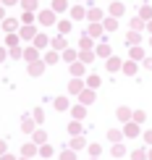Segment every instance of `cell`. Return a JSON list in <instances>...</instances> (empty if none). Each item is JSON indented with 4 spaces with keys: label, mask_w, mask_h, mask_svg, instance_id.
I'll use <instances>...</instances> for the list:
<instances>
[{
    "label": "cell",
    "mask_w": 152,
    "mask_h": 160,
    "mask_svg": "<svg viewBox=\"0 0 152 160\" xmlns=\"http://www.w3.org/2000/svg\"><path fill=\"white\" fill-rule=\"evenodd\" d=\"M61 58H63L66 63H74L76 58H79V52H76V50H68V48H66V50H61Z\"/></svg>",
    "instance_id": "obj_22"
},
{
    "label": "cell",
    "mask_w": 152,
    "mask_h": 160,
    "mask_svg": "<svg viewBox=\"0 0 152 160\" xmlns=\"http://www.w3.org/2000/svg\"><path fill=\"white\" fill-rule=\"evenodd\" d=\"M123 137H126V139L139 137V123H136V121H126V126H123Z\"/></svg>",
    "instance_id": "obj_3"
},
{
    "label": "cell",
    "mask_w": 152,
    "mask_h": 160,
    "mask_svg": "<svg viewBox=\"0 0 152 160\" xmlns=\"http://www.w3.org/2000/svg\"><path fill=\"white\" fill-rule=\"evenodd\" d=\"M34 123H37L34 116H32V118L24 116V118H21V131H24V134H32V131H34Z\"/></svg>",
    "instance_id": "obj_12"
},
{
    "label": "cell",
    "mask_w": 152,
    "mask_h": 160,
    "mask_svg": "<svg viewBox=\"0 0 152 160\" xmlns=\"http://www.w3.org/2000/svg\"><path fill=\"white\" fill-rule=\"evenodd\" d=\"M81 89H84V82H81V76H74V79H71V84H68V92H71V95H79Z\"/></svg>",
    "instance_id": "obj_13"
},
{
    "label": "cell",
    "mask_w": 152,
    "mask_h": 160,
    "mask_svg": "<svg viewBox=\"0 0 152 160\" xmlns=\"http://www.w3.org/2000/svg\"><path fill=\"white\" fill-rule=\"evenodd\" d=\"M0 3H3V0H0Z\"/></svg>",
    "instance_id": "obj_62"
},
{
    "label": "cell",
    "mask_w": 152,
    "mask_h": 160,
    "mask_svg": "<svg viewBox=\"0 0 152 160\" xmlns=\"http://www.w3.org/2000/svg\"><path fill=\"white\" fill-rule=\"evenodd\" d=\"M16 3H21V0H3V5H16Z\"/></svg>",
    "instance_id": "obj_55"
},
{
    "label": "cell",
    "mask_w": 152,
    "mask_h": 160,
    "mask_svg": "<svg viewBox=\"0 0 152 160\" xmlns=\"http://www.w3.org/2000/svg\"><path fill=\"white\" fill-rule=\"evenodd\" d=\"M84 74H87V63H84V61H74V63H71V76H84Z\"/></svg>",
    "instance_id": "obj_10"
},
{
    "label": "cell",
    "mask_w": 152,
    "mask_h": 160,
    "mask_svg": "<svg viewBox=\"0 0 152 160\" xmlns=\"http://www.w3.org/2000/svg\"><path fill=\"white\" fill-rule=\"evenodd\" d=\"M45 66H47V63H45L42 58H37V61H29V74H32V76H42Z\"/></svg>",
    "instance_id": "obj_4"
},
{
    "label": "cell",
    "mask_w": 152,
    "mask_h": 160,
    "mask_svg": "<svg viewBox=\"0 0 152 160\" xmlns=\"http://www.w3.org/2000/svg\"><path fill=\"white\" fill-rule=\"evenodd\" d=\"M139 32H136V29H131L129 32V34H126V45H129V48H134V45H139Z\"/></svg>",
    "instance_id": "obj_21"
},
{
    "label": "cell",
    "mask_w": 152,
    "mask_h": 160,
    "mask_svg": "<svg viewBox=\"0 0 152 160\" xmlns=\"http://www.w3.org/2000/svg\"><path fill=\"white\" fill-rule=\"evenodd\" d=\"M61 160H76V150H71V147H66L61 152Z\"/></svg>",
    "instance_id": "obj_39"
},
{
    "label": "cell",
    "mask_w": 152,
    "mask_h": 160,
    "mask_svg": "<svg viewBox=\"0 0 152 160\" xmlns=\"http://www.w3.org/2000/svg\"><path fill=\"white\" fill-rule=\"evenodd\" d=\"M131 160H150V152L147 150H134L131 152Z\"/></svg>",
    "instance_id": "obj_33"
},
{
    "label": "cell",
    "mask_w": 152,
    "mask_h": 160,
    "mask_svg": "<svg viewBox=\"0 0 152 160\" xmlns=\"http://www.w3.org/2000/svg\"><path fill=\"white\" fill-rule=\"evenodd\" d=\"M79 50H95V37L84 34L81 39H79Z\"/></svg>",
    "instance_id": "obj_14"
},
{
    "label": "cell",
    "mask_w": 152,
    "mask_h": 160,
    "mask_svg": "<svg viewBox=\"0 0 152 160\" xmlns=\"http://www.w3.org/2000/svg\"><path fill=\"white\" fill-rule=\"evenodd\" d=\"M123 11H126V5L123 3H118V0H113V3H110V16H123Z\"/></svg>",
    "instance_id": "obj_15"
},
{
    "label": "cell",
    "mask_w": 152,
    "mask_h": 160,
    "mask_svg": "<svg viewBox=\"0 0 152 160\" xmlns=\"http://www.w3.org/2000/svg\"><path fill=\"white\" fill-rule=\"evenodd\" d=\"M144 110H134V116H131V121H136V123H144Z\"/></svg>",
    "instance_id": "obj_46"
},
{
    "label": "cell",
    "mask_w": 152,
    "mask_h": 160,
    "mask_svg": "<svg viewBox=\"0 0 152 160\" xmlns=\"http://www.w3.org/2000/svg\"><path fill=\"white\" fill-rule=\"evenodd\" d=\"M71 116H74L76 121H84V118H87V105H84V102L74 105V108H71Z\"/></svg>",
    "instance_id": "obj_8"
},
{
    "label": "cell",
    "mask_w": 152,
    "mask_h": 160,
    "mask_svg": "<svg viewBox=\"0 0 152 160\" xmlns=\"http://www.w3.org/2000/svg\"><path fill=\"white\" fill-rule=\"evenodd\" d=\"M66 8H68V0H52V11H58V13H63Z\"/></svg>",
    "instance_id": "obj_34"
},
{
    "label": "cell",
    "mask_w": 152,
    "mask_h": 160,
    "mask_svg": "<svg viewBox=\"0 0 152 160\" xmlns=\"http://www.w3.org/2000/svg\"><path fill=\"white\" fill-rule=\"evenodd\" d=\"M3 152H5V142H3V139H0V155H3Z\"/></svg>",
    "instance_id": "obj_56"
},
{
    "label": "cell",
    "mask_w": 152,
    "mask_h": 160,
    "mask_svg": "<svg viewBox=\"0 0 152 160\" xmlns=\"http://www.w3.org/2000/svg\"><path fill=\"white\" fill-rule=\"evenodd\" d=\"M121 68H123V61L115 58V55H110L108 58V71H121Z\"/></svg>",
    "instance_id": "obj_19"
},
{
    "label": "cell",
    "mask_w": 152,
    "mask_h": 160,
    "mask_svg": "<svg viewBox=\"0 0 152 160\" xmlns=\"http://www.w3.org/2000/svg\"><path fill=\"white\" fill-rule=\"evenodd\" d=\"M142 66H144L147 71H152V58H144V61H142Z\"/></svg>",
    "instance_id": "obj_52"
},
{
    "label": "cell",
    "mask_w": 152,
    "mask_h": 160,
    "mask_svg": "<svg viewBox=\"0 0 152 160\" xmlns=\"http://www.w3.org/2000/svg\"><path fill=\"white\" fill-rule=\"evenodd\" d=\"M11 58H24V52L18 50V48H11Z\"/></svg>",
    "instance_id": "obj_50"
},
{
    "label": "cell",
    "mask_w": 152,
    "mask_h": 160,
    "mask_svg": "<svg viewBox=\"0 0 152 160\" xmlns=\"http://www.w3.org/2000/svg\"><path fill=\"white\" fill-rule=\"evenodd\" d=\"M39 24L42 26H52V24H58V11H42L39 13Z\"/></svg>",
    "instance_id": "obj_1"
},
{
    "label": "cell",
    "mask_w": 152,
    "mask_h": 160,
    "mask_svg": "<svg viewBox=\"0 0 152 160\" xmlns=\"http://www.w3.org/2000/svg\"><path fill=\"white\" fill-rule=\"evenodd\" d=\"M147 32H152V18H150V21H147Z\"/></svg>",
    "instance_id": "obj_57"
},
{
    "label": "cell",
    "mask_w": 152,
    "mask_h": 160,
    "mask_svg": "<svg viewBox=\"0 0 152 160\" xmlns=\"http://www.w3.org/2000/svg\"><path fill=\"white\" fill-rule=\"evenodd\" d=\"M100 82H102V79L97 76V74H89V76H87V87H92V89H97V87H100Z\"/></svg>",
    "instance_id": "obj_32"
},
{
    "label": "cell",
    "mask_w": 152,
    "mask_h": 160,
    "mask_svg": "<svg viewBox=\"0 0 152 160\" xmlns=\"http://www.w3.org/2000/svg\"><path fill=\"white\" fill-rule=\"evenodd\" d=\"M8 55H11L8 50H5V48H0V63H3V61H5V58H8Z\"/></svg>",
    "instance_id": "obj_53"
},
{
    "label": "cell",
    "mask_w": 152,
    "mask_h": 160,
    "mask_svg": "<svg viewBox=\"0 0 152 160\" xmlns=\"http://www.w3.org/2000/svg\"><path fill=\"white\" fill-rule=\"evenodd\" d=\"M39 155H42V158H50V155H55V150H52L50 144H39Z\"/></svg>",
    "instance_id": "obj_40"
},
{
    "label": "cell",
    "mask_w": 152,
    "mask_h": 160,
    "mask_svg": "<svg viewBox=\"0 0 152 160\" xmlns=\"http://www.w3.org/2000/svg\"><path fill=\"white\" fill-rule=\"evenodd\" d=\"M121 71H123L126 76H134L136 71H139V66H136L134 61H123V68H121Z\"/></svg>",
    "instance_id": "obj_17"
},
{
    "label": "cell",
    "mask_w": 152,
    "mask_h": 160,
    "mask_svg": "<svg viewBox=\"0 0 152 160\" xmlns=\"http://www.w3.org/2000/svg\"><path fill=\"white\" fill-rule=\"evenodd\" d=\"M95 52H97V55H100V58H110V52H113V50H110V45L105 42V37L100 39V45H97V48H95Z\"/></svg>",
    "instance_id": "obj_9"
},
{
    "label": "cell",
    "mask_w": 152,
    "mask_h": 160,
    "mask_svg": "<svg viewBox=\"0 0 152 160\" xmlns=\"http://www.w3.org/2000/svg\"><path fill=\"white\" fill-rule=\"evenodd\" d=\"M42 118H45V110H42V108H37V110H34V121H37V123H42Z\"/></svg>",
    "instance_id": "obj_49"
},
{
    "label": "cell",
    "mask_w": 152,
    "mask_h": 160,
    "mask_svg": "<svg viewBox=\"0 0 152 160\" xmlns=\"http://www.w3.org/2000/svg\"><path fill=\"white\" fill-rule=\"evenodd\" d=\"M68 134H71V137H79V134H81V123H79L76 118L68 123Z\"/></svg>",
    "instance_id": "obj_28"
},
{
    "label": "cell",
    "mask_w": 152,
    "mask_h": 160,
    "mask_svg": "<svg viewBox=\"0 0 152 160\" xmlns=\"http://www.w3.org/2000/svg\"><path fill=\"white\" fill-rule=\"evenodd\" d=\"M95 89H92V87H87V89H81V92H79V102H84V105H92V102H95Z\"/></svg>",
    "instance_id": "obj_5"
},
{
    "label": "cell",
    "mask_w": 152,
    "mask_h": 160,
    "mask_svg": "<svg viewBox=\"0 0 152 160\" xmlns=\"http://www.w3.org/2000/svg\"><path fill=\"white\" fill-rule=\"evenodd\" d=\"M139 16L144 18V21H150V18H152V8H150V5H142V11H139Z\"/></svg>",
    "instance_id": "obj_43"
},
{
    "label": "cell",
    "mask_w": 152,
    "mask_h": 160,
    "mask_svg": "<svg viewBox=\"0 0 152 160\" xmlns=\"http://www.w3.org/2000/svg\"><path fill=\"white\" fill-rule=\"evenodd\" d=\"M84 16H87L84 5H74V8H71V18H76V21H79V18H84Z\"/></svg>",
    "instance_id": "obj_27"
},
{
    "label": "cell",
    "mask_w": 152,
    "mask_h": 160,
    "mask_svg": "<svg viewBox=\"0 0 152 160\" xmlns=\"http://www.w3.org/2000/svg\"><path fill=\"white\" fill-rule=\"evenodd\" d=\"M123 155H126V147H123L121 142H115L113 144V158H123Z\"/></svg>",
    "instance_id": "obj_38"
},
{
    "label": "cell",
    "mask_w": 152,
    "mask_h": 160,
    "mask_svg": "<svg viewBox=\"0 0 152 160\" xmlns=\"http://www.w3.org/2000/svg\"><path fill=\"white\" fill-rule=\"evenodd\" d=\"M81 147H84V139L79 134V137H74V142H71V150H81Z\"/></svg>",
    "instance_id": "obj_45"
},
{
    "label": "cell",
    "mask_w": 152,
    "mask_h": 160,
    "mask_svg": "<svg viewBox=\"0 0 152 160\" xmlns=\"http://www.w3.org/2000/svg\"><path fill=\"white\" fill-rule=\"evenodd\" d=\"M150 160H152V150H150Z\"/></svg>",
    "instance_id": "obj_59"
},
{
    "label": "cell",
    "mask_w": 152,
    "mask_h": 160,
    "mask_svg": "<svg viewBox=\"0 0 152 160\" xmlns=\"http://www.w3.org/2000/svg\"><path fill=\"white\" fill-rule=\"evenodd\" d=\"M144 142H147L150 147H152V129H150V131H144Z\"/></svg>",
    "instance_id": "obj_51"
},
{
    "label": "cell",
    "mask_w": 152,
    "mask_h": 160,
    "mask_svg": "<svg viewBox=\"0 0 152 160\" xmlns=\"http://www.w3.org/2000/svg\"><path fill=\"white\" fill-rule=\"evenodd\" d=\"M108 139H110L113 144H115V142H121V139H123V131H118V129H110V131H108Z\"/></svg>",
    "instance_id": "obj_31"
},
{
    "label": "cell",
    "mask_w": 152,
    "mask_h": 160,
    "mask_svg": "<svg viewBox=\"0 0 152 160\" xmlns=\"http://www.w3.org/2000/svg\"><path fill=\"white\" fill-rule=\"evenodd\" d=\"M0 160H16L13 155H8V152H3V155H0Z\"/></svg>",
    "instance_id": "obj_54"
},
{
    "label": "cell",
    "mask_w": 152,
    "mask_h": 160,
    "mask_svg": "<svg viewBox=\"0 0 152 160\" xmlns=\"http://www.w3.org/2000/svg\"><path fill=\"white\" fill-rule=\"evenodd\" d=\"M0 18H3V11H0Z\"/></svg>",
    "instance_id": "obj_60"
},
{
    "label": "cell",
    "mask_w": 152,
    "mask_h": 160,
    "mask_svg": "<svg viewBox=\"0 0 152 160\" xmlns=\"http://www.w3.org/2000/svg\"><path fill=\"white\" fill-rule=\"evenodd\" d=\"M24 58H26V61H37V58H39V48H26Z\"/></svg>",
    "instance_id": "obj_30"
},
{
    "label": "cell",
    "mask_w": 152,
    "mask_h": 160,
    "mask_svg": "<svg viewBox=\"0 0 152 160\" xmlns=\"http://www.w3.org/2000/svg\"><path fill=\"white\" fill-rule=\"evenodd\" d=\"M52 105H55V110H68V97H55Z\"/></svg>",
    "instance_id": "obj_26"
},
{
    "label": "cell",
    "mask_w": 152,
    "mask_h": 160,
    "mask_svg": "<svg viewBox=\"0 0 152 160\" xmlns=\"http://www.w3.org/2000/svg\"><path fill=\"white\" fill-rule=\"evenodd\" d=\"M3 29H5V34L16 32L18 29V18H3Z\"/></svg>",
    "instance_id": "obj_16"
},
{
    "label": "cell",
    "mask_w": 152,
    "mask_h": 160,
    "mask_svg": "<svg viewBox=\"0 0 152 160\" xmlns=\"http://www.w3.org/2000/svg\"><path fill=\"white\" fill-rule=\"evenodd\" d=\"M52 48H55V50H66V48H68V45H66V34H58L55 39H52Z\"/></svg>",
    "instance_id": "obj_25"
},
{
    "label": "cell",
    "mask_w": 152,
    "mask_h": 160,
    "mask_svg": "<svg viewBox=\"0 0 152 160\" xmlns=\"http://www.w3.org/2000/svg\"><path fill=\"white\" fill-rule=\"evenodd\" d=\"M100 152H102L100 144H89V155H92V158H100Z\"/></svg>",
    "instance_id": "obj_47"
},
{
    "label": "cell",
    "mask_w": 152,
    "mask_h": 160,
    "mask_svg": "<svg viewBox=\"0 0 152 160\" xmlns=\"http://www.w3.org/2000/svg\"><path fill=\"white\" fill-rule=\"evenodd\" d=\"M131 58H134V61H144V50L139 48V45H134V48H131Z\"/></svg>",
    "instance_id": "obj_36"
},
{
    "label": "cell",
    "mask_w": 152,
    "mask_h": 160,
    "mask_svg": "<svg viewBox=\"0 0 152 160\" xmlns=\"http://www.w3.org/2000/svg\"><path fill=\"white\" fill-rule=\"evenodd\" d=\"M92 160H97V158H92Z\"/></svg>",
    "instance_id": "obj_61"
},
{
    "label": "cell",
    "mask_w": 152,
    "mask_h": 160,
    "mask_svg": "<svg viewBox=\"0 0 152 160\" xmlns=\"http://www.w3.org/2000/svg\"><path fill=\"white\" fill-rule=\"evenodd\" d=\"M21 160H29V158H26V155H24V158H21Z\"/></svg>",
    "instance_id": "obj_58"
},
{
    "label": "cell",
    "mask_w": 152,
    "mask_h": 160,
    "mask_svg": "<svg viewBox=\"0 0 152 160\" xmlns=\"http://www.w3.org/2000/svg\"><path fill=\"white\" fill-rule=\"evenodd\" d=\"M87 16H89V21H102V11L100 8H89Z\"/></svg>",
    "instance_id": "obj_35"
},
{
    "label": "cell",
    "mask_w": 152,
    "mask_h": 160,
    "mask_svg": "<svg viewBox=\"0 0 152 160\" xmlns=\"http://www.w3.org/2000/svg\"><path fill=\"white\" fill-rule=\"evenodd\" d=\"M97 58V52L95 50H79V61H84V63H92Z\"/></svg>",
    "instance_id": "obj_20"
},
{
    "label": "cell",
    "mask_w": 152,
    "mask_h": 160,
    "mask_svg": "<svg viewBox=\"0 0 152 160\" xmlns=\"http://www.w3.org/2000/svg\"><path fill=\"white\" fill-rule=\"evenodd\" d=\"M87 34L95 37V39H102V37H105V26H102V21H92L89 29H87Z\"/></svg>",
    "instance_id": "obj_2"
},
{
    "label": "cell",
    "mask_w": 152,
    "mask_h": 160,
    "mask_svg": "<svg viewBox=\"0 0 152 160\" xmlns=\"http://www.w3.org/2000/svg\"><path fill=\"white\" fill-rule=\"evenodd\" d=\"M102 26H105V32H115V29H118V18H115V16L102 18Z\"/></svg>",
    "instance_id": "obj_18"
},
{
    "label": "cell",
    "mask_w": 152,
    "mask_h": 160,
    "mask_svg": "<svg viewBox=\"0 0 152 160\" xmlns=\"http://www.w3.org/2000/svg\"><path fill=\"white\" fill-rule=\"evenodd\" d=\"M115 116H118V118H121V121H123V123H126V121H131V116H134V113H131V110L126 108V105H121V108H118V113H115Z\"/></svg>",
    "instance_id": "obj_23"
},
{
    "label": "cell",
    "mask_w": 152,
    "mask_h": 160,
    "mask_svg": "<svg viewBox=\"0 0 152 160\" xmlns=\"http://www.w3.org/2000/svg\"><path fill=\"white\" fill-rule=\"evenodd\" d=\"M58 32H61V34H68V32H71V21H66V18L58 21Z\"/></svg>",
    "instance_id": "obj_41"
},
{
    "label": "cell",
    "mask_w": 152,
    "mask_h": 160,
    "mask_svg": "<svg viewBox=\"0 0 152 160\" xmlns=\"http://www.w3.org/2000/svg\"><path fill=\"white\" fill-rule=\"evenodd\" d=\"M21 155H26V158H34V155H39V144L34 142V139H32L29 144H24V147H21Z\"/></svg>",
    "instance_id": "obj_7"
},
{
    "label": "cell",
    "mask_w": 152,
    "mask_h": 160,
    "mask_svg": "<svg viewBox=\"0 0 152 160\" xmlns=\"http://www.w3.org/2000/svg\"><path fill=\"white\" fill-rule=\"evenodd\" d=\"M5 42H8V48H18V42H21V34H16V32H11Z\"/></svg>",
    "instance_id": "obj_29"
},
{
    "label": "cell",
    "mask_w": 152,
    "mask_h": 160,
    "mask_svg": "<svg viewBox=\"0 0 152 160\" xmlns=\"http://www.w3.org/2000/svg\"><path fill=\"white\" fill-rule=\"evenodd\" d=\"M42 61L47 63V66H52V63L61 61V52H58V50H47V52H42Z\"/></svg>",
    "instance_id": "obj_11"
},
{
    "label": "cell",
    "mask_w": 152,
    "mask_h": 160,
    "mask_svg": "<svg viewBox=\"0 0 152 160\" xmlns=\"http://www.w3.org/2000/svg\"><path fill=\"white\" fill-rule=\"evenodd\" d=\"M144 26H147V21H144V18H142V16H136V18H134V21H131V29H136V32H142V29H144Z\"/></svg>",
    "instance_id": "obj_37"
},
{
    "label": "cell",
    "mask_w": 152,
    "mask_h": 160,
    "mask_svg": "<svg viewBox=\"0 0 152 160\" xmlns=\"http://www.w3.org/2000/svg\"><path fill=\"white\" fill-rule=\"evenodd\" d=\"M21 8L24 11H37V0H21Z\"/></svg>",
    "instance_id": "obj_42"
},
{
    "label": "cell",
    "mask_w": 152,
    "mask_h": 160,
    "mask_svg": "<svg viewBox=\"0 0 152 160\" xmlns=\"http://www.w3.org/2000/svg\"><path fill=\"white\" fill-rule=\"evenodd\" d=\"M45 139H47V134H45L42 129H37V131H34V142H37V144H45Z\"/></svg>",
    "instance_id": "obj_44"
},
{
    "label": "cell",
    "mask_w": 152,
    "mask_h": 160,
    "mask_svg": "<svg viewBox=\"0 0 152 160\" xmlns=\"http://www.w3.org/2000/svg\"><path fill=\"white\" fill-rule=\"evenodd\" d=\"M32 42H34V48H39V50H42V48H47V45H50V39L45 37V34H39V32H37V37L32 39Z\"/></svg>",
    "instance_id": "obj_24"
},
{
    "label": "cell",
    "mask_w": 152,
    "mask_h": 160,
    "mask_svg": "<svg viewBox=\"0 0 152 160\" xmlns=\"http://www.w3.org/2000/svg\"><path fill=\"white\" fill-rule=\"evenodd\" d=\"M32 18H34V16H32V11H24V13H21V21H24V24H32Z\"/></svg>",
    "instance_id": "obj_48"
},
{
    "label": "cell",
    "mask_w": 152,
    "mask_h": 160,
    "mask_svg": "<svg viewBox=\"0 0 152 160\" xmlns=\"http://www.w3.org/2000/svg\"><path fill=\"white\" fill-rule=\"evenodd\" d=\"M18 34H21V39H26V42H29V39L37 37V26H34V24H26L24 29H18Z\"/></svg>",
    "instance_id": "obj_6"
}]
</instances>
